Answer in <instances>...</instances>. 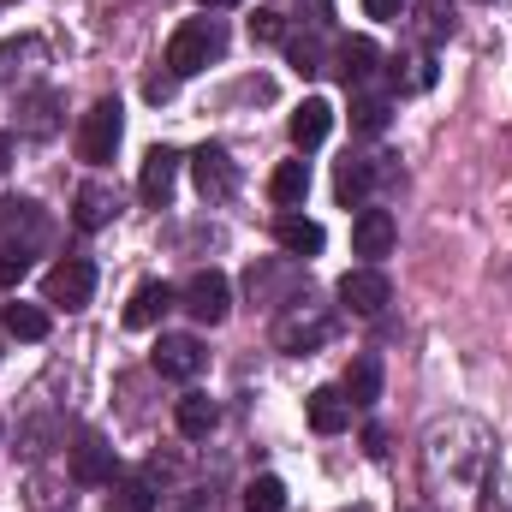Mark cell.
Masks as SVG:
<instances>
[{
    "label": "cell",
    "mask_w": 512,
    "mask_h": 512,
    "mask_svg": "<svg viewBox=\"0 0 512 512\" xmlns=\"http://www.w3.org/2000/svg\"><path fill=\"white\" fill-rule=\"evenodd\" d=\"M489 465H495V435L453 411L435 417L423 435V489L441 512H477V495L489 489Z\"/></svg>",
    "instance_id": "1"
},
{
    "label": "cell",
    "mask_w": 512,
    "mask_h": 512,
    "mask_svg": "<svg viewBox=\"0 0 512 512\" xmlns=\"http://www.w3.org/2000/svg\"><path fill=\"white\" fill-rule=\"evenodd\" d=\"M221 48H227V30H221L215 18H185V24L173 30V42H167V72H173V78H191V72H203L209 60H221Z\"/></svg>",
    "instance_id": "2"
},
{
    "label": "cell",
    "mask_w": 512,
    "mask_h": 512,
    "mask_svg": "<svg viewBox=\"0 0 512 512\" xmlns=\"http://www.w3.org/2000/svg\"><path fill=\"white\" fill-rule=\"evenodd\" d=\"M328 334H334V316H328L316 298H292V304H286V316L274 322V346H280V352H292V358L316 352Z\"/></svg>",
    "instance_id": "3"
},
{
    "label": "cell",
    "mask_w": 512,
    "mask_h": 512,
    "mask_svg": "<svg viewBox=\"0 0 512 512\" xmlns=\"http://www.w3.org/2000/svg\"><path fill=\"white\" fill-rule=\"evenodd\" d=\"M120 131H126L120 102H114V96H102V102H96V108L78 120V161H90V167L114 161V149H120Z\"/></svg>",
    "instance_id": "4"
},
{
    "label": "cell",
    "mask_w": 512,
    "mask_h": 512,
    "mask_svg": "<svg viewBox=\"0 0 512 512\" xmlns=\"http://www.w3.org/2000/svg\"><path fill=\"white\" fill-rule=\"evenodd\" d=\"M179 298H185V310H191L203 328L227 322V310H233V286H227V274H221V268H197V274L179 286Z\"/></svg>",
    "instance_id": "5"
},
{
    "label": "cell",
    "mask_w": 512,
    "mask_h": 512,
    "mask_svg": "<svg viewBox=\"0 0 512 512\" xmlns=\"http://www.w3.org/2000/svg\"><path fill=\"white\" fill-rule=\"evenodd\" d=\"M42 292H48V304H60V310H84L90 292H96V268H90L84 256H60V262L48 268Z\"/></svg>",
    "instance_id": "6"
},
{
    "label": "cell",
    "mask_w": 512,
    "mask_h": 512,
    "mask_svg": "<svg viewBox=\"0 0 512 512\" xmlns=\"http://www.w3.org/2000/svg\"><path fill=\"white\" fill-rule=\"evenodd\" d=\"M191 173H197L203 203H227V197L239 191V167H233V155H227L221 143H203V149L191 155Z\"/></svg>",
    "instance_id": "7"
},
{
    "label": "cell",
    "mask_w": 512,
    "mask_h": 512,
    "mask_svg": "<svg viewBox=\"0 0 512 512\" xmlns=\"http://www.w3.org/2000/svg\"><path fill=\"white\" fill-rule=\"evenodd\" d=\"M203 358H209V352H203L191 334H161L155 352H149V370H155L161 382H191V376L203 370Z\"/></svg>",
    "instance_id": "8"
},
{
    "label": "cell",
    "mask_w": 512,
    "mask_h": 512,
    "mask_svg": "<svg viewBox=\"0 0 512 512\" xmlns=\"http://www.w3.org/2000/svg\"><path fill=\"white\" fill-rule=\"evenodd\" d=\"M387 298H393V286H387L382 268H352V274H340V304H346L352 316H382Z\"/></svg>",
    "instance_id": "9"
},
{
    "label": "cell",
    "mask_w": 512,
    "mask_h": 512,
    "mask_svg": "<svg viewBox=\"0 0 512 512\" xmlns=\"http://www.w3.org/2000/svg\"><path fill=\"white\" fill-rule=\"evenodd\" d=\"M173 185H179V149H149L143 155V173H137V191H143V203L149 209H167V197H173Z\"/></svg>",
    "instance_id": "10"
},
{
    "label": "cell",
    "mask_w": 512,
    "mask_h": 512,
    "mask_svg": "<svg viewBox=\"0 0 512 512\" xmlns=\"http://www.w3.org/2000/svg\"><path fill=\"white\" fill-rule=\"evenodd\" d=\"M393 239H399V227H393L387 209H358V221H352V251L370 256V268L393 251Z\"/></svg>",
    "instance_id": "11"
},
{
    "label": "cell",
    "mask_w": 512,
    "mask_h": 512,
    "mask_svg": "<svg viewBox=\"0 0 512 512\" xmlns=\"http://www.w3.org/2000/svg\"><path fill=\"white\" fill-rule=\"evenodd\" d=\"M72 483H114V447L102 441V435H84L78 447H72Z\"/></svg>",
    "instance_id": "12"
},
{
    "label": "cell",
    "mask_w": 512,
    "mask_h": 512,
    "mask_svg": "<svg viewBox=\"0 0 512 512\" xmlns=\"http://www.w3.org/2000/svg\"><path fill=\"white\" fill-rule=\"evenodd\" d=\"M173 298H179V292H173L167 280H143L126 304V328H155V322L173 310Z\"/></svg>",
    "instance_id": "13"
},
{
    "label": "cell",
    "mask_w": 512,
    "mask_h": 512,
    "mask_svg": "<svg viewBox=\"0 0 512 512\" xmlns=\"http://www.w3.org/2000/svg\"><path fill=\"white\" fill-rule=\"evenodd\" d=\"M114 215H120V197H114V185H84V191L72 197V221H78L84 233H102Z\"/></svg>",
    "instance_id": "14"
},
{
    "label": "cell",
    "mask_w": 512,
    "mask_h": 512,
    "mask_svg": "<svg viewBox=\"0 0 512 512\" xmlns=\"http://www.w3.org/2000/svg\"><path fill=\"white\" fill-rule=\"evenodd\" d=\"M274 245L286 256H304V262H310V256H322L328 233H322L316 221H304V215H280V221H274Z\"/></svg>",
    "instance_id": "15"
},
{
    "label": "cell",
    "mask_w": 512,
    "mask_h": 512,
    "mask_svg": "<svg viewBox=\"0 0 512 512\" xmlns=\"http://www.w3.org/2000/svg\"><path fill=\"white\" fill-rule=\"evenodd\" d=\"M173 423H179V435H185V441H209V435H215V423H221V405H215L209 393H185V399H179V411H173Z\"/></svg>",
    "instance_id": "16"
},
{
    "label": "cell",
    "mask_w": 512,
    "mask_h": 512,
    "mask_svg": "<svg viewBox=\"0 0 512 512\" xmlns=\"http://www.w3.org/2000/svg\"><path fill=\"white\" fill-rule=\"evenodd\" d=\"M346 423H352L346 393H340V387H316V393H310V429H316V435H340Z\"/></svg>",
    "instance_id": "17"
},
{
    "label": "cell",
    "mask_w": 512,
    "mask_h": 512,
    "mask_svg": "<svg viewBox=\"0 0 512 512\" xmlns=\"http://www.w3.org/2000/svg\"><path fill=\"white\" fill-rule=\"evenodd\" d=\"M328 126H334V108H328L322 96H310V102L292 108V143H298V149H316V143L328 137Z\"/></svg>",
    "instance_id": "18"
},
{
    "label": "cell",
    "mask_w": 512,
    "mask_h": 512,
    "mask_svg": "<svg viewBox=\"0 0 512 512\" xmlns=\"http://www.w3.org/2000/svg\"><path fill=\"white\" fill-rule=\"evenodd\" d=\"M340 393H346V405H358V411L376 405V399H382V358H370V352L352 358V370H346V387H340Z\"/></svg>",
    "instance_id": "19"
},
{
    "label": "cell",
    "mask_w": 512,
    "mask_h": 512,
    "mask_svg": "<svg viewBox=\"0 0 512 512\" xmlns=\"http://www.w3.org/2000/svg\"><path fill=\"white\" fill-rule=\"evenodd\" d=\"M12 233H24V245L42 239V209L30 197H6L0 203V245H12Z\"/></svg>",
    "instance_id": "20"
},
{
    "label": "cell",
    "mask_w": 512,
    "mask_h": 512,
    "mask_svg": "<svg viewBox=\"0 0 512 512\" xmlns=\"http://www.w3.org/2000/svg\"><path fill=\"white\" fill-rule=\"evenodd\" d=\"M376 60H382V54H376V42H370V36H346V42H340V78H346L352 90L376 78Z\"/></svg>",
    "instance_id": "21"
},
{
    "label": "cell",
    "mask_w": 512,
    "mask_h": 512,
    "mask_svg": "<svg viewBox=\"0 0 512 512\" xmlns=\"http://www.w3.org/2000/svg\"><path fill=\"white\" fill-rule=\"evenodd\" d=\"M268 197H274L280 209H298V203L310 197V167H304V161H280L274 179H268Z\"/></svg>",
    "instance_id": "22"
},
{
    "label": "cell",
    "mask_w": 512,
    "mask_h": 512,
    "mask_svg": "<svg viewBox=\"0 0 512 512\" xmlns=\"http://www.w3.org/2000/svg\"><path fill=\"white\" fill-rule=\"evenodd\" d=\"M54 114H60V96H48V90L42 96H18V131L24 137H48V131L60 126Z\"/></svg>",
    "instance_id": "23"
},
{
    "label": "cell",
    "mask_w": 512,
    "mask_h": 512,
    "mask_svg": "<svg viewBox=\"0 0 512 512\" xmlns=\"http://www.w3.org/2000/svg\"><path fill=\"white\" fill-rule=\"evenodd\" d=\"M370 179H376V167H370V161H358V155H346V161H340V173H334V197L352 209V203H364Z\"/></svg>",
    "instance_id": "24"
},
{
    "label": "cell",
    "mask_w": 512,
    "mask_h": 512,
    "mask_svg": "<svg viewBox=\"0 0 512 512\" xmlns=\"http://www.w3.org/2000/svg\"><path fill=\"white\" fill-rule=\"evenodd\" d=\"M108 512H155V489L143 477H114L108 483Z\"/></svg>",
    "instance_id": "25"
},
{
    "label": "cell",
    "mask_w": 512,
    "mask_h": 512,
    "mask_svg": "<svg viewBox=\"0 0 512 512\" xmlns=\"http://www.w3.org/2000/svg\"><path fill=\"white\" fill-rule=\"evenodd\" d=\"M6 334L12 340H48V310L42 304H6Z\"/></svg>",
    "instance_id": "26"
},
{
    "label": "cell",
    "mask_w": 512,
    "mask_h": 512,
    "mask_svg": "<svg viewBox=\"0 0 512 512\" xmlns=\"http://www.w3.org/2000/svg\"><path fill=\"white\" fill-rule=\"evenodd\" d=\"M245 512H286V483L280 477H251L245 483Z\"/></svg>",
    "instance_id": "27"
},
{
    "label": "cell",
    "mask_w": 512,
    "mask_h": 512,
    "mask_svg": "<svg viewBox=\"0 0 512 512\" xmlns=\"http://www.w3.org/2000/svg\"><path fill=\"white\" fill-rule=\"evenodd\" d=\"M286 60H292V72L316 78V72H322V42H316V36H292V42H286Z\"/></svg>",
    "instance_id": "28"
},
{
    "label": "cell",
    "mask_w": 512,
    "mask_h": 512,
    "mask_svg": "<svg viewBox=\"0 0 512 512\" xmlns=\"http://www.w3.org/2000/svg\"><path fill=\"white\" fill-rule=\"evenodd\" d=\"M352 126L358 131H382L387 126V102L382 96H358V102H352Z\"/></svg>",
    "instance_id": "29"
},
{
    "label": "cell",
    "mask_w": 512,
    "mask_h": 512,
    "mask_svg": "<svg viewBox=\"0 0 512 512\" xmlns=\"http://www.w3.org/2000/svg\"><path fill=\"white\" fill-rule=\"evenodd\" d=\"M30 274V251H18V245H0V286H18Z\"/></svg>",
    "instance_id": "30"
},
{
    "label": "cell",
    "mask_w": 512,
    "mask_h": 512,
    "mask_svg": "<svg viewBox=\"0 0 512 512\" xmlns=\"http://www.w3.org/2000/svg\"><path fill=\"white\" fill-rule=\"evenodd\" d=\"M435 84V66H429V54L417 48V54H405V90H429Z\"/></svg>",
    "instance_id": "31"
},
{
    "label": "cell",
    "mask_w": 512,
    "mask_h": 512,
    "mask_svg": "<svg viewBox=\"0 0 512 512\" xmlns=\"http://www.w3.org/2000/svg\"><path fill=\"white\" fill-rule=\"evenodd\" d=\"M251 36H256V42H286V24H280V12H256V18H251Z\"/></svg>",
    "instance_id": "32"
},
{
    "label": "cell",
    "mask_w": 512,
    "mask_h": 512,
    "mask_svg": "<svg viewBox=\"0 0 512 512\" xmlns=\"http://www.w3.org/2000/svg\"><path fill=\"white\" fill-rule=\"evenodd\" d=\"M405 6H411V0H364V12H370V18H399Z\"/></svg>",
    "instance_id": "33"
},
{
    "label": "cell",
    "mask_w": 512,
    "mask_h": 512,
    "mask_svg": "<svg viewBox=\"0 0 512 512\" xmlns=\"http://www.w3.org/2000/svg\"><path fill=\"white\" fill-rule=\"evenodd\" d=\"M173 84H179V78H173V72H167V78H149V84H143V90H149V102H167V96H173Z\"/></svg>",
    "instance_id": "34"
},
{
    "label": "cell",
    "mask_w": 512,
    "mask_h": 512,
    "mask_svg": "<svg viewBox=\"0 0 512 512\" xmlns=\"http://www.w3.org/2000/svg\"><path fill=\"white\" fill-rule=\"evenodd\" d=\"M197 6H209V12H215V6H239V0H197Z\"/></svg>",
    "instance_id": "35"
},
{
    "label": "cell",
    "mask_w": 512,
    "mask_h": 512,
    "mask_svg": "<svg viewBox=\"0 0 512 512\" xmlns=\"http://www.w3.org/2000/svg\"><path fill=\"white\" fill-rule=\"evenodd\" d=\"M0 167H6V137H0Z\"/></svg>",
    "instance_id": "36"
},
{
    "label": "cell",
    "mask_w": 512,
    "mask_h": 512,
    "mask_svg": "<svg viewBox=\"0 0 512 512\" xmlns=\"http://www.w3.org/2000/svg\"><path fill=\"white\" fill-rule=\"evenodd\" d=\"M346 512H364V507H346Z\"/></svg>",
    "instance_id": "37"
}]
</instances>
